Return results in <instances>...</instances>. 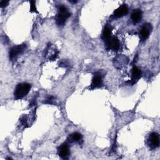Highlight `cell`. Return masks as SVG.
<instances>
[{
  "label": "cell",
  "mask_w": 160,
  "mask_h": 160,
  "mask_svg": "<svg viewBox=\"0 0 160 160\" xmlns=\"http://www.w3.org/2000/svg\"><path fill=\"white\" fill-rule=\"evenodd\" d=\"M35 5H36V2L35 1L30 2V11L31 12L38 13Z\"/></svg>",
  "instance_id": "5bb4252c"
},
{
  "label": "cell",
  "mask_w": 160,
  "mask_h": 160,
  "mask_svg": "<svg viewBox=\"0 0 160 160\" xmlns=\"http://www.w3.org/2000/svg\"><path fill=\"white\" fill-rule=\"evenodd\" d=\"M128 13V8L126 5L123 4L115 11L114 16L116 18H121L126 16Z\"/></svg>",
  "instance_id": "8992f818"
},
{
  "label": "cell",
  "mask_w": 160,
  "mask_h": 160,
  "mask_svg": "<svg viewBox=\"0 0 160 160\" xmlns=\"http://www.w3.org/2000/svg\"><path fill=\"white\" fill-rule=\"evenodd\" d=\"M53 102H54V97H49L45 100V103H46V104H53Z\"/></svg>",
  "instance_id": "9a60e30c"
},
{
  "label": "cell",
  "mask_w": 160,
  "mask_h": 160,
  "mask_svg": "<svg viewBox=\"0 0 160 160\" xmlns=\"http://www.w3.org/2000/svg\"><path fill=\"white\" fill-rule=\"evenodd\" d=\"M149 143L150 146L153 148H156L159 147V135L156 133H152L149 137Z\"/></svg>",
  "instance_id": "52a82bcc"
},
{
  "label": "cell",
  "mask_w": 160,
  "mask_h": 160,
  "mask_svg": "<svg viewBox=\"0 0 160 160\" xmlns=\"http://www.w3.org/2000/svg\"><path fill=\"white\" fill-rule=\"evenodd\" d=\"M8 4H9L8 1H5V0H3V1H2L1 3H0V6H1V8H5L7 6Z\"/></svg>",
  "instance_id": "2e32d148"
},
{
  "label": "cell",
  "mask_w": 160,
  "mask_h": 160,
  "mask_svg": "<svg viewBox=\"0 0 160 160\" xmlns=\"http://www.w3.org/2000/svg\"><path fill=\"white\" fill-rule=\"evenodd\" d=\"M141 72L136 67H134L132 70V80L133 81L138 80L141 78Z\"/></svg>",
  "instance_id": "8fae6325"
},
{
  "label": "cell",
  "mask_w": 160,
  "mask_h": 160,
  "mask_svg": "<svg viewBox=\"0 0 160 160\" xmlns=\"http://www.w3.org/2000/svg\"><path fill=\"white\" fill-rule=\"evenodd\" d=\"M108 46L110 49L115 51H117L119 47V43L118 40L116 37H111L107 41Z\"/></svg>",
  "instance_id": "ba28073f"
},
{
  "label": "cell",
  "mask_w": 160,
  "mask_h": 160,
  "mask_svg": "<svg viewBox=\"0 0 160 160\" xmlns=\"http://www.w3.org/2000/svg\"><path fill=\"white\" fill-rule=\"evenodd\" d=\"M70 3H77V1H73V2H72V1H70Z\"/></svg>",
  "instance_id": "e0dca14e"
},
{
  "label": "cell",
  "mask_w": 160,
  "mask_h": 160,
  "mask_svg": "<svg viewBox=\"0 0 160 160\" xmlns=\"http://www.w3.org/2000/svg\"><path fill=\"white\" fill-rule=\"evenodd\" d=\"M58 153L59 156L63 158L66 159L68 156L70 154V151H69V148L68 146L67 143H63L62 144L58 149Z\"/></svg>",
  "instance_id": "5b68a950"
},
{
  "label": "cell",
  "mask_w": 160,
  "mask_h": 160,
  "mask_svg": "<svg viewBox=\"0 0 160 160\" xmlns=\"http://www.w3.org/2000/svg\"><path fill=\"white\" fill-rule=\"evenodd\" d=\"M152 27L149 24H145L140 31V36L142 40H146L149 36Z\"/></svg>",
  "instance_id": "277c9868"
},
{
  "label": "cell",
  "mask_w": 160,
  "mask_h": 160,
  "mask_svg": "<svg viewBox=\"0 0 160 160\" xmlns=\"http://www.w3.org/2000/svg\"><path fill=\"white\" fill-rule=\"evenodd\" d=\"M31 85L28 83H20L17 85L15 91V98L16 100L22 99L29 93Z\"/></svg>",
  "instance_id": "6da1fadb"
},
{
  "label": "cell",
  "mask_w": 160,
  "mask_h": 160,
  "mask_svg": "<svg viewBox=\"0 0 160 160\" xmlns=\"http://www.w3.org/2000/svg\"><path fill=\"white\" fill-rule=\"evenodd\" d=\"M70 16L71 14L67 8L65 6H61L59 9V13L56 19V23L59 26H63Z\"/></svg>",
  "instance_id": "7a4b0ae2"
},
{
  "label": "cell",
  "mask_w": 160,
  "mask_h": 160,
  "mask_svg": "<svg viewBox=\"0 0 160 160\" xmlns=\"http://www.w3.org/2000/svg\"><path fill=\"white\" fill-rule=\"evenodd\" d=\"M102 82H103V80L101 76H100L99 75H95L92 81L91 88H96L100 87L102 84Z\"/></svg>",
  "instance_id": "30bf717a"
},
{
  "label": "cell",
  "mask_w": 160,
  "mask_h": 160,
  "mask_svg": "<svg viewBox=\"0 0 160 160\" xmlns=\"http://www.w3.org/2000/svg\"><path fill=\"white\" fill-rule=\"evenodd\" d=\"M81 140H82V135L79 133H74L71 134L68 138V141L71 143L79 141Z\"/></svg>",
  "instance_id": "7c38bea8"
},
{
  "label": "cell",
  "mask_w": 160,
  "mask_h": 160,
  "mask_svg": "<svg viewBox=\"0 0 160 160\" xmlns=\"http://www.w3.org/2000/svg\"><path fill=\"white\" fill-rule=\"evenodd\" d=\"M142 18V11L140 10H136L132 15V19L135 24L140 22Z\"/></svg>",
  "instance_id": "9c48e42d"
},
{
  "label": "cell",
  "mask_w": 160,
  "mask_h": 160,
  "mask_svg": "<svg viewBox=\"0 0 160 160\" xmlns=\"http://www.w3.org/2000/svg\"><path fill=\"white\" fill-rule=\"evenodd\" d=\"M26 45L25 44L13 46L10 51V58L11 60H15L17 57L21 54L26 49Z\"/></svg>",
  "instance_id": "3957f363"
},
{
  "label": "cell",
  "mask_w": 160,
  "mask_h": 160,
  "mask_svg": "<svg viewBox=\"0 0 160 160\" xmlns=\"http://www.w3.org/2000/svg\"><path fill=\"white\" fill-rule=\"evenodd\" d=\"M103 37L107 41L111 37V29L109 26H106L103 31Z\"/></svg>",
  "instance_id": "4fadbf2b"
}]
</instances>
